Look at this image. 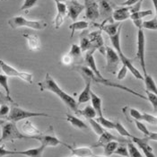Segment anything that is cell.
Listing matches in <instances>:
<instances>
[{
	"mask_svg": "<svg viewBox=\"0 0 157 157\" xmlns=\"http://www.w3.org/2000/svg\"><path fill=\"white\" fill-rule=\"evenodd\" d=\"M38 85L40 86V90L41 92L48 91V92H51L54 94H56L63 101V103L66 106H67V108H69L75 113H76V111L78 110L77 101L75 100L74 97L69 95L66 92H64L48 73L46 74L45 78L41 82H40Z\"/></svg>",
	"mask_w": 157,
	"mask_h": 157,
	"instance_id": "1",
	"label": "cell"
},
{
	"mask_svg": "<svg viewBox=\"0 0 157 157\" xmlns=\"http://www.w3.org/2000/svg\"><path fill=\"white\" fill-rule=\"evenodd\" d=\"M121 29L113 36L109 37V40L113 46V48L115 49V51L117 52L121 62L122 63V65H125L127 67H128V70L130 71V73L133 75V76L136 79H138V80H144V77H143V75L138 71V69L134 66L132 64L131 60L127 58V56L123 53L122 49H121Z\"/></svg>",
	"mask_w": 157,
	"mask_h": 157,
	"instance_id": "2",
	"label": "cell"
},
{
	"mask_svg": "<svg viewBox=\"0 0 157 157\" xmlns=\"http://www.w3.org/2000/svg\"><path fill=\"white\" fill-rule=\"evenodd\" d=\"M28 139V136L23 134L13 122L1 121V137L0 145L6 142H13L15 140Z\"/></svg>",
	"mask_w": 157,
	"mask_h": 157,
	"instance_id": "3",
	"label": "cell"
},
{
	"mask_svg": "<svg viewBox=\"0 0 157 157\" xmlns=\"http://www.w3.org/2000/svg\"><path fill=\"white\" fill-rule=\"evenodd\" d=\"M35 117H47L50 118V115L44 112H34V111H30L26 109H22L18 106H13L10 109V111L8 115L6 116V121L16 123L18 121H25L31 118H35Z\"/></svg>",
	"mask_w": 157,
	"mask_h": 157,
	"instance_id": "4",
	"label": "cell"
},
{
	"mask_svg": "<svg viewBox=\"0 0 157 157\" xmlns=\"http://www.w3.org/2000/svg\"><path fill=\"white\" fill-rule=\"evenodd\" d=\"M28 139H34L38 140L40 142V145H43L46 147H55L58 146L59 145H62L67 148H69L70 145L67 144H65L64 142H62L60 139H59L53 131V127H49V129H48L45 133L39 134L35 136H28Z\"/></svg>",
	"mask_w": 157,
	"mask_h": 157,
	"instance_id": "5",
	"label": "cell"
},
{
	"mask_svg": "<svg viewBox=\"0 0 157 157\" xmlns=\"http://www.w3.org/2000/svg\"><path fill=\"white\" fill-rule=\"evenodd\" d=\"M9 26L13 29L21 27H28L33 30H43L47 27V24L44 21H31L23 16H14L8 21Z\"/></svg>",
	"mask_w": 157,
	"mask_h": 157,
	"instance_id": "6",
	"label": "cell"
},
{
	"mask_svg": "<svg viewBox=\"0 0 157 157\" xmlns=\"http://www.w3.org/2000/svg\"><path fill=\"white\" fill-rule=\"evenodd\" d=\"M0 68L1 70L4 72V74L6 76H13V77H18L20 79H22L23 81L28 83V84H33V74L31 73H26L20 71L14 67H13L12 66L8 65L7 63H6L4 60L0 59Z\"/></svg>",
	"mask_w": 157,
	"mask_h": 157,
	"instance_id": "7",
	"label": "cell"
},
{
	"mask_svg": "<svg viewBox=\"0 0 157 157\" xmlns=\"http://www.w3.org/2000/svg\"><path fill=\"white\" fill-rule=\"evenodd\" d=\"M136 57L139 60V64L142 67L144 74H146L145 66V36L143 29H138L137 32V50Z\"/></svg>",
	"mask_w": 157,
	"mask_h": 157,
	"instance_id": "8",
	"label": "cell"
},
{
	"mask_svg": "<svg viewBox=\"0 0 157 157\" xmlns=\"http://www.w3.org/2000/svg\"><path fill=\"white\" fill-rule=\"evenodd\" d=\"M105 58H106V62H107V66L106 68L109 70V72L113 75L116 74V70L121 63V59L117 54V52L115 51V49L110 47L106 46L105 47V54H104Z\"/></svg>",
	"mask_w": 157,
	"mask_h": 157,
	"instance_id": "9",
	"label": "cell"
},
{
	"mask_svg": "<svg viewBox=\"0 0 157 157\" xmlns=\"http://www.w3.org/2000/svg\"><path fill=\"white\" fill-rule=\"evenodd\" d=\"M131 142L134 143L135 145L137 146L138 149H140L145 157H156V155H155L154 153V150L152 148V146L149 145V138L147 136L145 137H137V136H133L131 138Z\"/></svg>",
	"mask_w": 157,
	"mask_h": 157,
	"instance_id": "10",
	"label": "cell"
},
{
	"mask_svg": "<svg viewBox=\"0 0 157 157\" xmlns=\"http://www.w3.org/2000/svg\"><path fill=\"white\" fill-rule=\"evenodd\" d=\"M67 6V14L74 22H75L80 15V13L85 10V6L80 4L76 0H69L66 3Z\"/></svg>",
	"mask_w": 157,
	"mask_h": 157,
	"instance_id": "11",
	"label": "cell"
},
{
	"mask_svg": "<svg viewBox=\"0 0 157 157\" xmlns=\"http://www.w3.org/2000/svg\"><path fill=\"white\" fill-rule=\"evenodd\" d=\"M85 16L91 22H95L100 17L99 4L96 0H85Z\"/></svg>",
	"mask_w": 157,
	"mask_h": 157,
	"instance_id": "12",
	"label": "cell"
},
{
	"mask_svg": "<svg viewBox=\"0 0 157 157\" xmlns=\"http://www.w3.org/2000/svg\"><path fill=\"white\" fill-rule=\"evenodd\" d=\"M95 50H88L86 51V54H85V62L86 64V67L94 73V76L98 78V79H102L104 76L100 73L98 67L96 66V62H95V59L94 58V53Z\"/></svg>",
	"mask_w": 157,
	"mask_h": 157,
	"instance_id": "13",
	"label": "cell"
},
{
	"mask_svg": "<svg viewBox=\"0 0 157 157\" xmlns=\"http://www.w3.org/2000/svg\"><path fill=\"white\" fill-rule=\"evenodd\" d=\"M99 4V13L100 16L105 19V22L109 20V22H112V13L113 8L110 5L109 0H100Z\"/></svg>",
	"mask_w": 157,
	"mask_h": 157,
	"instance_id": "14",
	"label": "cell"
},
{
	"mask_svg": "<svg viewBox=\"0 0 157 157\" xmlns=\"http://www.w3.org/2000/svg\"><path fill=\"white\" fill-rule=\"evenodd\" d=\"M88 39L91 43V48L94 50H96L99 48L104 46L103 45V40L101 37V31H94L90 33H87Z\"/></svg>",
	"mask_w": 157,
	"mask_h": 157,
	"instance_id": "15",
	"label": "cell"
},
{
	"mask_svg": "<svg viewBox=\"0 0 157 157\" xmlns=\"http://www.w3.org/2000/svg\"><path fill=\"white\" fill-rule=\"evenodd\" d=\"M131 15V12L129 9V6H123L121 8L113 10L112 13V19L116 22H121L126 21L128 19Z\"/></svg>",
	"mask_w": 157,
	"mask_h": 157,
	"instance_id": "16",
	"label": "cell"
},
{
	"mask_svg": "<svg viewBox=\"0 0 157 157\" xmlns=\"http://www.w3.org/2000/svg\"><path fill=\"white\" fill-rule=\"evenodd\" d=\"M121 25H122V23L121 22H109V24H106L105 22H103V24L101 25H99L101 31H104L109 37L113 36L115 35L121 29Z\"/></svg>",
	"mask_w": 157,
	"mask_h": 157,
	"instance_id": "17",
	"label": "cell"
},
{
	"mask_svg": "<svg viewBox=\"0 0 157 157\" xmlns=\"http://www.w3.org/2000/svg\"><path fill=\"white\" fill-rule=\"evenodd\" d=\"M45 149H46V146L40 145L38 147L30 148L24 151H15V155H21L26 157H42Z\"/></svg>",
	"mask_w": 157,
	"mask_h": 157,
	"instance_id": "18",
	"label": "cell"
},
{
	"mask_svg": "<svg viewBox=\"0 0 157 157\" xmlns=\"http://www.w3.org/2000/svg\"><path fill=\"white\" fill-rule=\"evenodd\" d=\"M72 155L75 157H93L94 155L92 148L87 147V146H80V147H74L69 146L68 148Z\"/></svg>",
	"mask_w": 157,
	"mask_h": 157,
	"instance_id": "19",
	"label": "cell"
},
{
	"mask_svg": "<svg viewBox=\"0 0 157 157\" xmlns=\"http://www.w3.org/2000/svg\"><path fill=\"white\" fill-rule=\"evenodd\" d=\"M66 120L67 121L74 127L76 129H79V130H88L89 129V127L87 126V124L85 123V121H83L82 120H80L79 118L71 115V114H66Z\"/></svg>",
	"mask_w": 157,
	"mask_h": 157,
	"instance_id": "20",
	"label": "cell"
},
{
	"mask_svg": "<svg viewBox=\"0 0 157 157\" xmlns=\"http://www.w3.org/2000/svg\"><path fill=\"white\" fill-rule=\"evenodd\" d=\"M90 101H92V107L95 110L97 116L98 117L103 116V114H102V100H101V98H100L96 94H94L93 91H91V93H90Z\"/></svg>",
	"mask_w": 157,
	"mask_h": 157,
	"instance_id": "21",
	"label": "cell"
},
{
	"mask_svg": "<svg viewBox=\"0 0 157 157\" xmlns=\"http://www.w3.org/2000/svg\"><path fill=\"white\" fill-rule=\"evenodd\" d=\"M113 140H117V141H118L119 139H118L115 136H113L112 134L109 133V131L104 130L103 133L101 134V135L99 136L98 141H97L94 145H93L92 147H101V146L102 147L105 144L109 143L110 141H113Z\"/></svg>",
	"mask_w": 157,
	"mask_h": 157,
	"instance_id": "22",
	"label": "cell"
},
{
	"mask_svg": "<svg viewBox=\"0 0 157 157\" xmlns=\"http://www.w3.org/2000/svg\"><path fill=\"white\" fill-rule=\"evenodd\" d=\"M24 37L25 38L26 41H27V45L28 48H30L33 51H37L40 50V40L39 39V37L36 35H33V34H24Z\"/></svg>",
	"mask_w": 157,
	"mask_h": 157,
	"instance_id": "23",
	"label": "cell"
},
{
	"mask_svg": "<svg viewBox=\"0 0 157 157\" xmlns=\"http://www.w3.org/2000/svg\"><path fill=\"white\" fill-rule=\"evenodd\" d=\"M22 131L27 136H35V135L40 134V131L33 124V122L30 121L29 120H26L24 122V124L22 125Z\"/></svg>",
	"mask_w": 157,
	"mask_h": 157,
	"instance_id": "24",
	"label": "cell"
},
{
	"mask_svg": "<svg viewBox=\"0 0 157 157\" xmlns=\"http://www.w3.org/2000/svg\"><path fill=\"white\" fill-rule=\"evenodd\" d=\"M122 111L125 113L126 117L128 120L131 119L133 121H142V113L137 109H134V108H129V107H125L124 109H122Z\"/></svg>",
	"mask_w": 157,
	"mask_h": 157,
	"instance_id": "25",
	"label": "cell"
},
{
	"mask_svg": "<svg viewBox=\"0 0 157 157\" xmlns=\"http://www.w3.org/2000/svg\"><path fill=\"white\" fill-rule=\"evenodd\" d=\"M144 83L145 85V91L151 92L153 94H157V87L156 84L154 80V78L149 75V74H144Z\"/></svg>",
	"mask_w": 157,
	"mask_h": 157,
	"instance_id": "26",
	"label": "cell"
},
{
	"mask_svg": "<svg viewBox=\"0 0 157 157\" xmlns=\"http://www.w3.org/2000/svg\"><path fill=\"white\" fill-rule=\"evenodd\" d=\"M75 114H79V115L83 116L86 120L95 119V117L97 116L95 110L94 109V108L91 105H87L83 109H78Z\"/></svg>",
	"mask_w": 157,
	"mask_h": 157,
	"instance_id": "27",
	"label": "cell"
},
{
	"mask_svg": "<svg viewBox=\"0 0 157 157\" xmlns=\"http://www.w3.org/2000/svg\"><path fill=\"white\" fill-rule=\"evenodd\" d=\"M89 26V23L88 22H85V21H78V22H75L72 24L69 25V29L71 30V33H70V38H72L75 34V33L76 31H82V30H85L87 29Z\"/></svg>",
	"mask_w": 157,
	"mask_h": 157,
	"instance_id": "28",
	"label": "cell"
},
{
	"mask_svg": "<svg viewBox=\"0 0 157 157\" xmlns=\"http://www.w3.org/2000/svg\"><path fill=\"white\" fill-rule=\"evenodd\" d=\"M119 144L120 143L117 140H113V141H110L109 143L105 144V145L102 146L103 147V150H104V155L109 157L110 155H112L113 153H114V151H115V149L117 148V146H118Z\"/></svg>",
	"mask_w": 157,
	"mask_h": 157,
	"instance_id": "29",
	"label": "cell"
},
{
	"mask_svg": "<svg viewBox=\"0 0 157 157\" xmlns=\"http://www.w3.org/2000/svg\"><path fill=\"white\" fill-rule=\"evenodd\" d=\"M80 48L82 50V52H86L88 50H93L91 48V43H90V40L88 39L87 36V33H82L81 36H80Z\"/></svg>",
	"mask_w": 157,
	"mask_h": 157,
	"instance_id": "30",
	"label": "cell"
},
{
	"mask_svg": "<svg viewBox=\"0 0 157 157\" xmlns=\"http://www.w3.org/2000/svg\"><path fill=\"white\" fill-rule=\"evenodd\" d=\"M95 121L103 128H106V129H114V128H115V122L114 121H111L108 120V119H106V118H104L103 116H101V117H98Z\"/></svg>",
	"mask_w": 157,
	"mask_h": 157,
	"instance_id": "31",
	"label": "cell"
},
{
	"mask_svg": "<svg viewBox=\"0 0 157 157\" xmlns=\"http://www.w3.org/2000/svg\"><path fill=\"white\" fill-rule=\"evenodd\" d=\"M128 147V155L129 157H145L141 152L139 151V149L137 148V146L135 145L132 142H129L128 143L127 145Z\"/></svg>",
	"mask_w": 157,
	"mask_h": 157,
	"instance_id": "32",
	"label": "cell"
},
{
	"mask_svg": "<svg viewBox=\"0 0 157 157\" xmlns=\"http://www.w3.org/2000/svg\"><path fill=\"white\" fill-rule=\"evenodd\" d=\"M114 129L118 132V133L121 135V136H124V137H128V138H131L133 136V135L129 133L128 131V129L121 124L120 121H117L115 122V128Z\"/></svg>",
	"mask_w": 157,
	"mask_h": 157,
	"instance_id": "33",
	"label": "cell"
},
{
	"mask_svg": "<svg viewBox=\"0 0 157 157\" xmlns=\"http://www.w3.org/2000/svg\"><path fill=\"white\" fill-rule=\"evenodd\" d=\"M88 122H89V124H90V126H91V128H92V129H93V131L94 132V133L98 135V136H100L101 134L103 133V131L105 130L96 121H95V119H90V120H87Z\"/></svg>",
	"mask_w": 157,
	"mask_h": 157,
	"instance_id": "34",
	"label": "cell"
},
{
	"mask_svg": "<svg viewBox=\"0 0 157 157\" xmlns=\"http://www.w3.org/2000/svg\"><path fill=\"white\" fill-rule=\"evenodd\" d=\"M68 54L70 56H72V58L74 59V61H75V59L81 58V56H82V50H81V48L79 47V45L73 44L72 46H71V48H70V49H69V51H68Z\"/></svg>",
	"mask_w": 157,
	"mask_h": 157,
	"instance_id": "35",
	"label": "cell"
},
{
	"mask_svg": "<svg viewBox=\"0 0 157 157\" xmlns=\"http://www.w3.org/2000/svg\"><path fill=\"white\" fill-rule=\"evenodd\" d=\"M113 155H117L123 157H129L128 155V147L127 145H123V144H119L117 148L115 149Z\"/></svg>",
	"mask_w": 157,
	"mask_h": 157,
	"instance_id": "36",
	"label": "cell"
},
{
	"mask_svg": "<svg viewBox=\"0 0 157 157\" xmlns=\"http://www.w3.org/2000/svg\"><path fill=\"white\" fill-rule=\"evenodd\" d=\"M0 85L4 88L6 94L7 96L11 97L10 89H9V85H8V76H6V75H0Z\"/></svg>",
	"mask_w": 157,
	"mask_h": 157,
	"instance_id": "37",
	"label": "cell"
},
{
	"mask_svg": "<svg viewBox=\"0 0 157 157\" xmlns=\"http://www.w3.org/2000/svg\"><path fill=\"white\" fill-rule=\"evenodd\" d=\"M142 29H147V30H152V31H156L157 30V18L156 16L153 20H148L145 21L142 24Z\"/></svg>",
	"mask_w": 157,
	"mask_h": 157,
	"instance_id": "38",
	"label": "cell"
},
{
	"mask_svg": "<svg viewBox=\"0 0 157 157\" xmlns=\"http://www.w3.org/2000/svg\"><path fill=\"white\" fill-rule=\"evenodd\" d=\"M150 14H153V11L152 10H145V11H138L132 13L130 15V19L131 20H138V19H143L145 16H148Z\"/></svg>",
	"mask_w": 157,
	"mask_h": 157,
	"instance_id": "39",
	"label": "cell"
},
{
	"mask_svg": "<svg viewBox=\"0 0 157 157\" xmlns=\"http://www.w3.org/2000/svg\"><path fill=\"white\" fill-rule=\"evenodd\" d=\"M145 94H146V99L150 101V103L152 104L154 110L156 112L157 109V95L156 94H153L151 92H148V91H145Z\"/></svg>",
	"mask_w": 157,
	"mask_h": 157,
	"instance_id": "40",
	"label": "cell"
},
{
	"mask_svg": "<svg viewBox=\"0 0 157 157\" xmlns=\"http://www.w3.org/2000/svg\"><path fill=\"white\" fill-rule=\"evenodd\" d=\"M142 121H145V122H147L148 124H151V125H156L157 118L156 116H155V115L144 112V113H142Z\"/></svg>",
	"mask_w": 157,
	"mask_h": 157,
	"instance_id": "41",
	"label": "cell"
},
{
	"mask_svg": "<svg viewBox=\"0 0 157 157\" xmlns=\"http://www.w3.org/2000/svg\"><path fill=\"white\" fill-rule=\"evenodd\" d=\"M40 0H24V4L22 5L20 10H30L32 9L33 7H34L37 5V3L39 2Z\"/></svg>",
	"mask_w": 157,
	"mask_h": 157,
	"instance_id": "42",
	"label": "cell"
},
{
	"mask_svg": "<svg viewBox=\"0 0 157 157\" xmlns=\"http://www.w3.org/2000/svg\"><path fill=\"white\" fill-rule=\"evenodd\" d=\"M56 6L58 13H59L63 16H66L67 14V6L64 2H56Z\"/></svg>",
	"mask_w": 157,
	"mask_h": 157,
	"instance_id": "43",
	"label": "cell"
},
{
	"mask_svg": "<svg viewBox=\"0 0 157 157\" xmlns=\"http://www.w3.org/2000/svg\"><path fill=\"white\" fill-rule=\"evenodd\" d=\"M7 102L14 103V101H13V100L12 99V97L7 96L6 94H4L3 92L0 91V105H2V104H6Z\"/></svg>",
	"mask_w": 157,
	"mask_h": 157,
	"instance_id": "44",
	"label": "cell"
},
{
	"mask_svg": "<svg viewBox=\"0 0 157 157\" xmlns=\"http://www.w3.org/2000/svg\"><path fill=\"white\" fill-rule=\"evenodd\" d=\"M64 19H65V16L61 15L59 13H57L54 19V26L56 29H59V27H61V25L64 24Z\"/></svg>",
	"mask_w": 157,
	"mask_h": 157,
	"instance_id": "45",
	"label": "cell"
},
{
	"mask_svg": "<svg viewBox=\"0 0 157 157\" xmlns=\"http://www.w3.org/2000/svg\"><path fill=\"white\" fill-rule=\"evenodd\" d=\"M15 151H10L5 148V145H0V157H6L8 155H14Z\"/></svg>",
	"mask_w": 157,
	"mask_h": 157,
	"instance_id": "46",
	"label": "cell"
},
{
	"mask_svg": "<svg viewBox=\"0 0 157 157\" xmlns=\"http://www.w3.org/2000/svg\"><path fill=\"white\" fill-rule=\"evenodd\" d=\"M128 67H127L125 65H123V66L121 67L120 71H119L118 74H117V78H118V80H122V79H124V78L127 76V74H128Z\"/></svg>",
	"mask_w": 157,
	"mask_h": 157,
	"instance_id": "47",
	"label": "cell"
},
{
	"mask_svg": "<svg viewBox=\"0 0 157 157\" xmlns=\"http://www.w3.org/2000/svg\"><path fill=\"white\" fill-rule=\"evenodd\" d=\"M61 61H62L63 65H65V66H70V65H72L73 63H74V59L72 58V56H70L68 53H67L66 55H64L62 57Z\"/></svg>",
	"mask_w": 157,
	"mask_h": 157,
	"instance_id": "48",
	"label": "cell"
},
{
	"mask_svg": "<svg viewBox=\"0 0 157 157\" xmlns=\"http://www.w3.org/2000/svg\"><path fill=\"white\" fill-rule=\"evenodd\" d=\"M10 111V107L7 104H2L0 105V118L6 117Z\"/></svg>",
	"mask_w": 157,
	"mask_h": 157,
	"instance_id": "49",
	"label": "cell"
},
{
	"mask_svg": "<svg viewBox=\"0 0 157 157\" xmlns=\"http://www.w3.org/2000/svg\"><path fill=\"white\" fill-rule=\"evenodd\" d=\"M140 0H126L125 2L121 3V6H133L135 4H136L137 2H139Z\"/></svg>",
	"mask_w": 157,
	"mask_h": 157,
	"instance_id": "50",
	"label": "cell"
},
{
	"mask_svg": "<svg viewBox=\"0 0 157 157\" xmlns=\"http://www.w3.org/2000/svg\"><path fill=\"white\" fill-rule=\"evenodd\" d=\"M133 24H135V26L137 28V29H142V24H143V21L142 19H138V20H132Z\"/></svg>",
	"mask_w": 157,
	"mask_h": 157,
	"instance_id": "51",
	"label": "cell"
},
{
	"mask_svg": "<svg viewBox=\"0 0 157 157\" xmlns=\"http://www.w3.org/2000/svg\"><path fill=\"white\" fill-rule=\"evenodd\" d=\"M153 1V3H154V7H155V9L156 10L157 9V5H156V3H157V0H152Z\"/></svg>",
	"mask_w": 157,
	"mask_h": 157,
	"instance_id": "52",
	"label": "cell"
},
{
	"mask_svg": "<svg viewBox=\"0 0 157 157\" xmlns=\"http://www.w3.org/2000/svg\"><path fill=\"white\" fill-rule=\"evenodd\" d=\"M93 157H109V156H106V155H94Z\"/></svg>",
	"mask_w": 157,
	"mask_h": 157,
	"instance_id": "53",
	"label": "cell"
},
{
	"mask_svg": "<svg viewBox=\"0 0 157 157\" xmlns=\"http://www.w3.org/2000/svg\"><path fill=\"white\" fill-rule=\"evenodd\" d=\"M55 1V3L56 2H66V1H67V0H54Z\"/></svg>",
	"mask_w": 157,
	"mask_h": 157,
	"instance_id": "54",
	"label": "cell"
},
{
	"mask_svg": "<svg viewBox=\"0 0 157 157\" xmlns=\"http://www.w3.org/2000/svg\"><path fill=\"white\" fill-rule=\"evenodd\" d=\"M73 157H75V156H73Z\"/></svg>",
	"mask_w": 157,
	"mask_h": 157,
	"instance_id": "55",
	"label": "cell"
}]
</instances>
